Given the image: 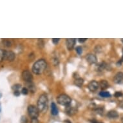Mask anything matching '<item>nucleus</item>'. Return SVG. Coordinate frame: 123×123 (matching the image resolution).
<instances>
[{
    "label": "nucleus",
    "mask_w": 123,
    "mask_h": 123,
    "mask_svg": "<svg viewBox=\"0 0 123 123\" xmlns=\"http://www.w3.org/2000/svg\"><path fill=\"white\" fill-rule=\"evenodd\" d=\"M76 39L74 38H69V39H66V47L68 50H72L74 48V46L76 45Z\"/></svg>",
    "instance_id": "1a4fd4ad"
},
{
    "label": "nucleus",
    "mask_w": 123,
    "mask_h": 123,
    "mask_svg": "<svg viewBox=\"0 0 123 123\" xmlns=\"http://www.w3.org/2000/svg\"><path fill=\"white\" fill-rule=\"evenodd\" d=\"M37 107L40 112L45 113L48 107V99L46 94H42L39 96L37 102Z\"/></svg>",
    "instance_id": "f03ea898"
},
{
    "label": "nucleus",
    "mask_w": 123,
    "mask_h": 123,
    "mask_svg": "<svg viewBox=\"0 0 123 123\" xmlns=\"http://www.w3.org/2000/svg\"><path fill=\"white\" fill-rule=\"evenodd\" d=\"M47 66V63L45 59H39L33 64L32 71L34 74L40 75L43 74Z\"/></svg>",
    "instance_id": "f257e3e1"
},
{
    "label": "nucleus",
    "mask_w": 123,
    "mask_h": 123,
    "mask_svg": "<svg viewBox=\"0 0 123 123\" xmlns=\"http://www.w3.org/2000/svg\"><path fill=\"white\" fill-rule=\"evenodd\" d=\"M113 82L115 84H123V72H118L113 78Z\"/></svg>",
    "instance_id": "9d476101"
},
{
    "label": "nucleus",
    "mask_w": 123,
    "mask_h": 123,
    "mask_svg": "<svg viewBox=\"0 0 123 123\" xmlns=\"http://www.w3.org/2000/svg\"><path fill=\"white\" fill-rule=\"evenodd\" d=\"M1 45H2L3 47H5L9 48L12 47V42L9 40H7V39H5V40H3L1 41Z\"/></svg>",
    "instance_id": "dca6fc26"
},
{
    "label": "nucleus",
    "mask_w": 123,
    "mask_h": 123,
    "mask_svg": "<svg viewBox=\"0 0 123 123\" xmlns=\"http://www.w3.org/2000/svg\"><path fill=\"white\" fill-rule=\"evenodd\" d=\"M27 88L28 89H29L31 91V92H34V91H35V86H34V84H33L32 82H28V83H27Z\"/></svg>",
    "instance_id": "f3484780"
},
{
    "label": "nucleus",
    "mask_w": 123,
    "mask_h": 123,
    "mask_svg": "<svg viewBox=\"0 0 123 123\" xmlns=\"http://www.w3.org/2000/svg\"><path fill=\"white\" fill-rule=\"evenodd\" d=\"M21 93H22L23 95H27L29 94V89H28L27 87H24V88H22V90H21Z\"/></svg>",
    "instance_id": "412c9836"
},
{
    "label": "nucleus",
    "mask_w": 123,
    "mask_h": 123,
    "mask_svg": "<svg viewBox=\"0 0 123 123\" xmlns=\"http://www.w3.org/2000/svg\"><path fill=\"white\" fill-rule=\"evenodd\" d=\"M65 112L67 115L72 116V115H75L77 112V109L76 107L72 106L69 105L68 106H66Z\"/></svg>",
    "instance_id": "6e6552de"
},
{
    "label": "nucleus",
    "mask_w": 123,
    "mask_h": 123,
    "mask_svg": "<svg viewBox=\"0 0 123 123\" xmlns=\"http://www.w3.org/2000/svg\"><path fill=\"white\" fill-rule=\"evenodd\" d=\"M51 113L53 115H57L58 114V109L54 103L51 104Z\"/></svg>",
    "instance_id": "4468645a"
},
{
    "label": "nucleus",
    "mask_w": 123,
    "mask_h": 123,
    "mask_svg": "<svg viewBox=\"0 0 123 123\" xmlns=\"http://www.w3.org/2000/svg\"><path fill=\"white\" fill-rule=\"evenodd\" d=\"M21 77H22L23 80L26 83L32 82V73H31L29 70H24V71L22 72V74H21Z\"/></svg>",
    "instance_id": "39448f33"
},
{
    "label": "nucleus",
    "mask_w": 123,
    "mask_h": 123,
    "mask_svg": "<svg viewBox=\"0 0 123 123\" xmlns=\"http://www.w3.org/2000/svg\"><path fill=\"white\" fill-rule=\"evenodd\" d=\"M92 123H100V122H99V121H93Z\"/></svg>",
    "instance_id": "2f4dec72"
},
{
    "label": "nucleus",
    "mask_w": 123,
    "mask_h": 123,
    "mask_svg": "<svg viewBox=\"0 0 123 123\" xmlns=\"http://www.w3.org/2000/svg\"><path fill=\"white\" fill-rule=\"evenodd\" d=\"M86 59L90 64H93L96 63L97 62V58L95 55L92 53H89L86 55Z\"/></svg>",
    "instance_id": "9b49d317"
},
{
    "label": "nucleus",
    "mask_w": 123,
    "mask_h": 123,
    "mask_svg": "<svg viewBox=\"0 0 123 123\" xmlns=\"http://www.w3.org/2000/svg\"><path fill=\"white\" fill-rule=\"evenodd\" d=\"M122 62H123V57H122V58H121V59L120 60V61H119V64H121Z\"/></svg>",
    "instance_id": "7c9ffc66"
},
{
    "label": "nucleus",
    "mask_w": 123,
    "mask_h": 123,
    "mask_svg": "<svg viewBox=\"0 0 123 123\" xmlns=\"http://www.w3.org/2000/svg\"><path fill=\"white\" fill-rule=\"evenodd\" d=\"M57 102L60 105L64 106H68L71 104L72 99L67 95L61 94L57 97Z\"/></svg>",
    "instance_id": "7ed1b4c3"
},
{
    "label": "nucleus",
    "mask_w": 123,
    "mask_h": 123,
    "mask_svg": "<svg viewBox=\"0 0 123 123\" xmlns=\"http://www.w3.org/2000/svg\"><path fill=\"white\" fill-rule=\"evenodd\" d=\"M122 40H123V39H122Z\"/></svg>",
    "instance_id": "72a5a7b5"
},
{
    "label": "nucleus",
    "mask_w": 123,
    "mask_h": 123,
    "mask_svg": "<svg viewBox=\"0 0 123 123\" xmlns=\"http://www.w3.org/2000/svg\"><path fill=\"white\" fill-rule=\"evenodd\" d=\"M21 123H27V117H25V116H23V117H21Z\"/></svg>",
    "instance_id": "393cba45"
},
{
    "label": "nucleus",
    "mask_w": 123,
    "mask_h": 123,
    "mask_svg": "<svg viewBox=\"0 0 123 123\" xmlns=\"http://www.w3.org/2000/svg\"><path fill=\"white\" fill-rule=\"evenodd\" d=\"M75 82V84H76V86H79V87H81L83 85L84 80L82 78H77V79H76V80H75V82Z\"/></svg>",
    "instance_id": "2eb2a0df"
},
{
    "label": "nucleus",
    "mask_w": 123,
    "mask_h": 123,
    "mask_svg": "<svg viewBox=\"0 0 123 123\" xmlns=\"http://www.w3.org/2000/svg\"><path fill=\"white\" fill-rule=\"evenodd\" d=\"M78 40H79V41L80 43H84V42H85V41L87 40V39H86V38H84V39L79 38V39H78Z\"/></svg>",
    "instance_id": "c85d7f7f"
},
{
    "label": "nucleus",
    "mask_w": 123,
    "mask_h": 123,
    "mask_svg": "<svg viewBox=\"0 0 123 123\" xmlns=\"http://www.w3.org/2000/svg\"><path fill=\"white\" fill-rule=\"evenodd\" d=\"M27 111H28V113H29V116L31 117V119H34V118L37 119V117H39L40 111L37 106H35L34 105H29Z\"/></svg>",
    "instance_id": "20e7f679"
},
{
    "label": "nucleus",
    "mask_w": 123,
    "mask_h": 123,
    "mask_svg": "<svg viewBox=\"0 0 123 123\" xmlns=\"http://www.w3.org/2000/svg\"><path fill=\"white\" fill-rule=\"evenodd\" d=\"M99 88H100L102 90H106L109 87V84L108 81L106 80H102L100 81V82H99Z\"/></svg>",
    "instance_id": "ddd939ff"
},
{
    "label": "nucleus",
    "mask_w": 123,
    "mask_h": 123,
    "mask_svg": "<svg viewBox=\"0 0 123 123\" xmlns=\"http://www.w3.org/2000/svg\"><path fill=\"white\" fill-rule=\"evenodd\" d=\"M59 41V38H57V39L53 38V39H52V42H53V44H55V45H57Z\"/></svg>",
    "instance_id": "a878e982"
},
{
    "label": "nucleus",
    "mask_w": 123,
    "mask_h": 123,
    "mask_svg": "<svg viewBox=\"0 0 123 123\" xmlns=\"http://www.w3.org/2000/svg\"><path fill=\"white\" fill-rule=\"evenodd\" d=\"M119 106H120L121 108L123 109V100H122V101H121V102L119 103Z\"/></svg>",
    "instance_id": "c756f323"
},
{
    "label": "nucleus",
    "mask_w": 123,
    "mask_h": 123,
    "mask_svg": "<svg viewBox=\"0 0 123 123\" xmlns=\"http://www.w3.org/2000/svg\"><path fill=\"white\" fill-rule=\"evenodd\" d=\"M121 121H122V123H123V118H122V119H121Z\"/></svg>",
    "instance_id": "473e14b6"
},
{
    "label": "nucleus",
    "mask_w": 123,
    "mask_h": 123,
    "mask_svg": "<svg viewBox=\"0 0 123 123\" xmlns=\"http://www.w3.org/2000/svg\"><path fill=\"white\" fill-rule=\"evenodd\" d=\"M76 52L79 54V55H81L82 52V47H77L76 48Z\"/></svg>",
    "instance_id": "4be33fe9"
},
{
    "label": "nucleus",
    "mask_w": 123,
    "mask_h": 123,
    "mask_svg": "<svg viewBox=\"0 0 123 123\" xmlns=\"http://www.w3.org/2000/svg\"><path fill=\"white\" fill-rule=\"evenodd\" d=\"M16 58V54L14 52L10 50H4V59L8 61H13Z\"/></svg>",
    "instance_id": "423d86ee"
},
{
    "label": "nucleus",
    "mask_w": 123,
    "mask_h": 123,
    "mask_svg": "<svg viewBox=\"0 0 123 123\" xmlns=\"http://www.w3.org/2000/svg\"><path fill=\"white\" fill-rule=\"evenodd\" d=\"M31 123H39V121L36 118L31 119Z\"/></svg>",
    "instance_id": "bb28decb"
},
{
    "label": "nucleus",
    "mask_w": 123,
    "mask_h": 123,
    "mask_svg": "<svg viewBox=\"0 0 123 123\" xmlns=\"http://www.w3.org/2000/svg\"><path fill=\"white\" fill-rule=\"evenodd\" d=\"M88 88L90 92H95L99 88V84L98 82H97L96 81H92L91 82H89Z\"/></svg>",
    "instance_id": "0eeeda50"
},
{
    "label": "nucleus",
    "mask_w": 123,
    "mask_h": 123,
    "mask_svg": "<svg viewBox=\"0 0 123 123\" xmlns=\"http://www.w3.org/2000/svg\"><path fill=\"white\" fill-rule=\"evenodd\" d=\"M4 60V50L0 49V63Z\"/></svg>",
    "instance_id": "aec40b11"
},
{
    "label": "nucleus",
    "mask_w": 123,
    "mask_h": 123,
    "mask_svg": "<svg viewBox=\"0 0 123 123\" xmlns=\"http://www.w3.org/2000/svg\"><path fill=\"white\" fill-rule=\"evenodd\" d=\"M14 95H16V96L18 97L19 95H20V92L19 90L14 91Z\"/></svg>",
    "instance_id": "cd10ccee"
},
{
    "label": "nucleus",
    "mask_w": 123,
    "mask_h": 123,
    "mask_svg": "<svg viewBox=\"0 0 123 123\" xmlns=\"http://www.w3.org/2000/svg\"><path fill=\"white\" fill-rule=\"evenodd\" d=\"M115 97H122L123 95V93L121 92H117L115 94Z\"/></svg>",
    "instance_id": "b1692460"
},
{
    "label": "nucleus",
    "mask_w": 123,
    "mask_h": 123,
    "mask_svg": "<svg viewBox=\"0 0 123 123\" xmlns=\"http://www.w3.org/2000/svg\"><path fill=\"white\" fill-rule=\"evenodd\" d=\"M20 88H21V84H15L12 86V89L14 91L19 90Z\"/></svg>",
    "instance_id": "6ab92c4d"
},
{
    "label": "nucleus",
    "mask_w": 123,
    "mask_h": 123,
    "mask_svg": "<svg viewBox=\"0 0 123 123\" xmlns=\"http://www.w3.org/2000/svg\"><path fill=\"white\" fill-rule=\"evenodd\" d=\"M107 117L109 119H116L119 117V113L115 110H111L107 113Z\"/></svg>",
    "instance_id": "f8f14e48"
},
{
    "label": "nucleus",
    "mask_w": 123,
    "mask_h": 123,
    "mask_svg": "<svg viewBox=\"0 0 123 123\" xmlns=\"http://www.w3.org/2000/svg\"><path fill=\"white\" fill-rule=\"evenodd\" d=\"M37 45L40 48H43L44 46V42H43V39H38V43Z\"/></svg>",
    "instance_id": "5701e85b"
},
{
    "label": "nucleus",
    "mask_w": 123,
    "mask_h": 123,
    "mask_svg": "<svg viewBox=\"0 0 123 123\" xmlns=\"http://www.w3.org/2000/svg\"><path fill=\"white\" fill-rule=\"evenodd\" d=\"M99 95L102 97H110L111 96L110 94L108 92H106V91H101L99 93Z\"/></svg>",
    "instance_id": "a211bd4d"
}]
</instances>
